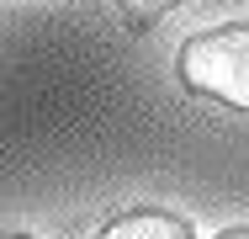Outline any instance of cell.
<instances>
[{
    "label": "cell",
    "instance_id": "obj_1",
    "mask_svg": "<svg viewBox=\"0 0 249 239\" xmlns=\"http://www.w3.org/2000/svg\"><path fill=\"white\" fill-rule=\"evenodd\" d=\"M175 69L186 91L249 112V21H228V27L186 38Z\"/></svg>",
    "mask_w": 249,
    "mask_h": 239
},
{
    "label": "cell",
    "instance_id": "obj_2",
    "mask_svg": "<svg viewBox=\"0 0 249 239\" xmlns=\"http://www.w3.org/2000/svg\"><path fill=\"white\" fill-rule=\"evenodd\" d=\"M96 239H196V234H191V223H186V218H175V213L138 207V213L111 218V223H106Z\"/></svg>",
    "mask_w": 249,
    "mask_h": 239
},
{
    "label": "cell",
    "instance_id": "obj_3",
    "mask_svg": "<svg viewBox=\"0 0 249 239\" xmlns=\"http://www.w3.org/2000/svg\"><path fill=\"white\" fill-rule=\"evenodd\" d=\"M117 5L127 11V21H133V27H154V21H159L170 5H180V0H117Z\"/></svg>",
    "mask_w": 249,
    "mask_h": 239
},
{
    "label": "cell",
    "instance_id": "obj_4",
    "mask_svg": "<svg viewBox=\"0 0 249 239\" xmlns=\"http://www.w3.org/2000/svg\"><path fill=\"white\" fill-rule=\"evenodd\" d=\"M217 239H249V223H239V229H223Z\"/></svg>",
    "mask_w": 249,
    "mask_h": 239
},
{
    "label": "cell",
    "instance_id": "obj_5",
    "mask_svg": "<svg viewBox=\"0 0 249 239\" xmlns=\"http://www.w3.org/2000/svg\"><path fill=\"white\" fill-rule=\"evenodd\" d=\"M0 239H32V234H0Z\"/></svg>",
    "mask_w": 249,
    "mask_h": 239
}]
</instances>
